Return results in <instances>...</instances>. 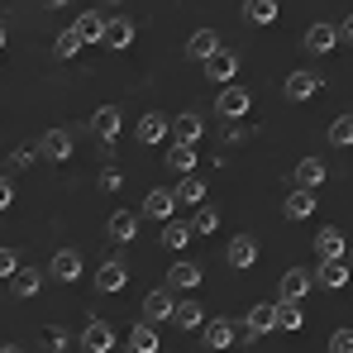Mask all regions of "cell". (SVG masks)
Wrapping results in <instances>:
<instances>
[{
	"label": "cell",
	"instance_id": "cell-26",
	"mask_svg": "<svg viewBox=\"0 0 353 353\" xmlns=\"http://www.w3.org/2000/svg\"><path fill=\"white\" fill-rule=\"evenodd\" d=\"M315 91H320V72H292L287 77V96L292 101H310Z\"/></svg>",
	"mask_w": 353,
	"mask_h": 353
},
{
	"label": "cell",
	"instance_id": "cell-30",
	"mask_svg": "<svg viewBox=\"0 0 353 353\" xmlns=\"http://www.w3.org/2000/svg\"><path fill=\"white\" fill-rule=\"evenodd\" d=\"M39 287H43V272H39V268H19V272H14V296L29 301V296H39Z\"/></svg>",
	"mask_w": 353,
	"mask_h": 353
},
{
	"label": "cell",
	"instance_id": "cell-2",
	"mask_svg": "<svg viewBox=\"0 0 353 353\" xmlns=\"http://www.w3.org/2000/svg\"><path fill=\"white\" fill-rule=\"evenodd\" d=\"M315 258L320 263H344L349 258V239H344L339 225H320L315 230Z\"/></svg>",
	"mask_w": 353,
	"mask_h": 353
},
{
	"label": "cell",
	"instance_id": "cell-40",
	"mask_svg": "<svg viewBox=\"0 0 353 353\" xmlns=\"http://www.w3.org/2000/svg\"><path fill=\"white\" fill-rule=\"evenodd\" d=\"M96 186H101V191H119V186H124V172H119V168H105V172L96 176Z\"/></svg>",
	"mask_w": 353,
	"mask_h": 353
},
{
	"label": "cell",
	"instance_id": "cell-35",
	"mask_svg": "<svg viewBox=\"0 0 353 353\" xmlns=\"http://www.w3.org/2000/svg\"><path fill=\"white\" fill-rule=\"evenodd\" d=\"M215 230H220V210L215 205H201L196 220H191V234H215Z\"/></svg>",
	"mask_w": 353,
	"mask_h": 353
},
{
	"label": "cell",
	"instance_id": "cell-8",
	"mask_svg": "<svg viewBox=\"0 0 353 353\" xmlns=\"http://www.w3.org/2000/svg\"><path fill=\"white\" fill-rule=\"evenodd\" d=\"M72 34L81 39V48H86V43H105V14H96V10H81V14L72 19Z\"/></svg>",
	"mask_w": 353,
	"mask_h": 353
},
{
	"label": "cell",
	"instance_id": "cell-17",
	"mask_svg": "<svg viewBox=\"0 0 353 353\" xmlns=\"http://www.w3.org/2000/svg\"><path fill=\"white\" fill-rule=\"evenodd\" d=\"M234 72H239V53H230V48H220L215 58L205 62V77H210V81H220V91H225V86H234Z\"/></svg>",
	"mask_w": 353,
	"mask_h": 353
},
{
	"label": "cell",
	"instance_id": "cell-6",
	"mask_svg": "<svg viewBox=\"0 0 353 353\" xmlns=\"http://www.w3.org/2000/svg\"><path fill=\"white\" fill-rule=\"evenodd\" d=\"M248 105H253V96H248L239 81H234V86H225V91L215 96V110H220L225 119H243V115H248Z\"/></svg>",
	"mask_w": 353,
	"mask_h": 353
},
{
	"label": "cell",
	"instance_id": "cell-42",
	"mask_svg": "<svg viewBox=\"0 0 353 353\" xmlns=\"http://www.w3.org/2000/svg\"><path fill=\"white\" fill-rule=\"evenodd\" d=\"M10 201H14V181L10 172H0V210H10Z\"/></svg>",
	"mask_w": 353,
	"mask_h": 353
},
{
	"label": "cell",
	"instance_id": "cell-1",
	"mask_svg": "<svg viewBox=\"0 0 353 353\" xmlns=\"http://www.w3.org/2000/svg\"><path fill=\"white\" fill-rule=\"evenodd\" d=\"M263 334H277V301H258L248 315H243V330H239V344H253Z\"/></svg>",
	"mask_w": 353,
	"mask_h": 353
},
{
	"label": "cell",
	"instance_id": "cell-5",
	"mask_svg": "<svg viewBox=\"0 0 353 353\" xmlns=\"http://www.w3.org/2000/svg\"><path fill=\"white\" fill-rule=\"evenodd\" d=\"M81 272H86V268H81V253H77V248H58L53 263H48V277H53V282H81Z\"/></svg>",
	"mask_w": 353,
	"mask_h": 353
},
{
	"label": "cell",
	"instance_id": "cell-18",
	"mask_svg": "<svg viewBox=\"0 0 353 353\" xmlns=\"http://www.w3.org/2000/svg\"><path fill=\"white\" fill-rule=\"evenodd\" d=\"M234 339H239L234 320H205V344H210L215 353H230V349H234Z\"/></svg>",
	"mask_w": 353,
	"mask_h": 353
},
{
	"label": "cell",
	"instance_id": "cell-36",
	"mask_svg": "<svg viewBox=\"0 0 353 353\" xmlns=\"http://www.w3.org/2000/svg\"><path fill=\"white\" fill-rule=\"evenodd\" d=\"M77 53H81V39H77L72 29H62L58 39H53V58H58V62H67V58H77Z\"/></svg>",
	"mask_w": 353,
	"mask_h": 353
},
{
	"label": "cell",
	"instance_id": "cell-45",
	"mask_svg": "<svg viewBox=\"0 0 353 353\" xmlns=\"http://www.w3.org/2000/svg\"><path fill=\"white\" fill-rule=\"evenodd\" d=\"M0 53H5V24H0Z\"/></svg>",
	"mask_w": 353,
	"mask_h": 353
},
{
	"label": "cell",
	"instance_id": "cell-11",
	"mask_svg": "<svg viewBox=\"0 0 353 353\" xmlns=\"http://www.w3.org/2000/svg\"><path fill=\"white\" fill-rule=\"evenodd\" d=\"M172 210H176V196H172V191L153 186V191L143 196V215H148V220H158V225H172Z\"/></svg>",
	"mask_w": 353,
	"mask_h": 353
},
{
	"label": "cell",
	"instance_id": "cell-32",
	"mask_svg": "<svg viewBox=\"0 0 353 353\" xmlns=\"http://www.w3.org/2000/svg\"><path fill=\"white\" fill-rule=\"evenodd\" d=\"M301 325H305L301 305H296V301H277V330H287V334H296Z\"/></svg>",
	"mask_w": 353,
	"mask_h": 353
},
{
	"label": "cell",
	"instance_id": "cell-16",
	"mask_svg": "<svg viewBox=\"0 0 353 353\" xmlns=\"http://www.w3.org/2000/svg\"><path fill=\"white\" fill-rule=\"evenodd\" d=\"M172 139H176V143H186V148H196V143L205 139V119L196 115V110L176 115V119H172Z\"/></svg>",
	"mask_w": 353,
	"mask_h": 353
},
{
	"label": "cell",
	"instance_id": "cell-21",
	"mask_svg": "<svg viewBox=\"0 0 353 353\" xmlns=\"http://www.w3.org/2000/svg\"><path fill=\"white\" fill-rule=\"evenodd\" d=\"M172 196H176V205H196V210H201V205H205V181H201L196 172L181 176V181L172 186Z\"/></svg>",
	"mask_w": 353,
	"mask_h": 353
},
{
	"label": "cell",
	"instance_id": "cell-22",
	"mask_svg": "<svg viewBox=\"0 0 353 353\" xmlns=\"http://www.w3.org/2000/svg\"><path fill=\"white\" fill-rule=\"evenodd\" d=\"M282 215H287V220H310V215H315V191H301V186H296L292 196L282 201Z\"/></svg>",
	"mask_w": 353,
	"mask_h": 353
},
{
	"label": "cell",
	"instance_id": "cell-39",
	"mask_svg": "<svg viewBox=\"0 0 353 353\" xmlns=\"http://www.w3.org/2000/svg\"><path fill=\"white\" fill-rule=\"evenodd\" d=\"M43 349H53V353L67 349V330H62V325H48V330H43Z\"/></svg>",
	"mask_w": 353,
	"mask_h": 353
},
{
	"label": "cell",
	"instance_id": "cell-41",
	"mask_svg": "<svg viewBox=\"0 0 353 353\" xmlns=\"http://www.w3.org/2000/svg\"><path fill=\"white\" fill-rule=\"evenodd\" d=\"M330 353H353V330H334L330 334Z\"/></svg>",
	"mask_w": 353,
	"mask_h": 353
},
{
	"label": "cell",
	"instance_id": "cell-33",
	"mask_svg": "<svg viewBox=\"0 0 353 353\" xmlns=\"http://www.w3.org/2000/svg\"><path fill=\"white\" fill-rule=\"evenodd\" d=\"M181 330H201V320H205V310H201V301H176V315H172Z\"/></svg>",
	"mask_w": 353,
	"mask_h": 353
},
{
	"label": "cell",
	"instance_id": "cell-46",
	"mask_svg": "<svg viewBox=\"0 0 353 353\" xmlns=\"http://www.w3.org/2000/svg\"><path fill=\"white\" fill-rule=\"evenodd\" d=\"M349 253H353V248H349Z\"/></svg>",
	"mask_w": 353,
	"mask_h": 353
},
{
	"label": "cell",
	"instance_id": "cell-25",
	"mask_svg": "<svg viewBox=\"0 0 353 353\" xmlns=\"http://www.w3.org/2000/svg\"><path fill=\"white\" fill-rule=\"evenodd\" d=\"M168 282H172L176 292H201V263H172Z\"/></svg>",
	"mask_w": 353,
	"mask_h": 353
},
{
	"label": "cell",
	"instance_id": "cell-15",
	"mask_svg": "<svg viewBox=\"0 0 353 353\" xmlns=\"http://www.w3.org/2000/svg\"><path fill=\"white\" fill-rule=\"evenodd\" d=\"M39 158L67 163V158H72V134H67V129H48V134L39 139Z\"/></svg>",
	"mask_w": 353,
	"mask_h": 353
},
{
	"label": "cell",
	"instance_id": "cell-10",
	"mask_svg": "<svg viewBox=\"0 0 353 353\" xmlns=\"http://www.w3.org/2000/svg\"><path fill=\"white\" fill-rule=\"evenodd\" d=\"M129 287V268L119 263V258H110V263H101L96 268V292H105V296H115Z\"/></svg>",
	"mask_w": 353,
	"mask_h": 353
},
{
	"label": "cell",
	"instance_id": "cell-43",
	"mask_svg": "<svg viewBox=\"0 0 353 353\" xmlns=\"http://www.w3.org/2000/svg\"><path fill=\"white\" fill-rule=\"evenodd\" d=\"M339 43H353V14L344 19V24H339Z\"/></svg>",
	"mask_w": 353,
	"mask_h": 353
},
{
	"label": "cell",
	"instance_id": "cell-29",
	"mask_svg": "<svg viewBox=\"0 0 353 353\" xmlns=\"http://www.w3.org/2000/svg\"><path fill=\"white\" fill-rule=\"evenodd\" d=\"M196 158H201V153H196V148H186V143H172V148H168V168L181 172V176L196 172Z\"/></svg>",
	"mask_w": 353,
	"mask_h": 353
},
{
	"label": "cell",
	"instance_id": "cell-44",
	"mask_svg": "<svg viewBox=\"0 0 353 353\" xmlns=\"http://www.w3.org/2000/svg\"><path fill=\"white\" fill-rule=\"evenodd\" d=\"M0 353H24V349H14V344H5V349H0Z\"/></svg>",
	"mask_w": 353,
	"mask_h": 353
},
{
	"label": "cell",
	"instance_id": "cell-12",
	"mask_svg": "<svg viewBox=\"0 0 353 353\" xmlns=\"http://www.w3.org/2000/svg\"><path fill=\"white\" fill-rule=\"evenodd\" d=\"M220 48H225V43H220L215 29H196V34L186 39V58H191V62H210Z\"/></svg>",
	"mask_w": 353,
	"mask_h": 353
},
{
	"label": "cell",
	"instance_id": "cell-23",
	"mask_svg": "<svg viewBox=\"0 0 353 353\" xmlns=\"http://www.w3.org/2000/svg\"><path fill=\"white\" fill-rule=\"evenodd\" d=\"M129 353H163V339H158V330L139 320V325L129 330Z\"/></svg>",
	"mask_w": 353,
	"mask_h": 353
},
{
	"label": "cell",
	"instance_id": "cell-9",
	"mask_svg": "<svg viewBox=\"0 0 353 353\" xmlns=\"http://www.w3.org/2000/svg\"><path fill=\"white\" fill-rule=\"evenodd\" d=\"M176 315V301H172V292H148L143 296V325H163V320H172Z\"/></svg>",
	"mask_w": 353,
	"mask_h": 353
},
{
	"label": "cell",
	"instance_id": "cell-38",
	"mask_svg": "<svg viewBox=\"0 0 353 353\" xmlns=\"http://www.w3.org/2000/svg\"><path fill=\"white\" fill-rule=\"evenodd\" d=\"M19 268H24V263H19V253H14V248H0V277H5V282H14V272H19Z\"/></svg>",
	"mask_w": 353,
	"mask_h": 353
},
{
	"label": "cell",
	"instance_id": "cell-3",
	"mask_svg": "<svg viewBox=\"0 0 353 353\" xmlns=\"http://www.w3.org/2000/svg\"><path fill=\"white\" fill-rule=\"evenodd\" d=\"M310 287H315V272H305V268H287L282 272V282H277V301H305L310 296Z\"/></svg>",
	"mask_w": 353,
	"mask_h": 353
},
{
	"label": "cell",
	"instance_id": "cell-19",
	"mask_svg": "<svg viewBox=\"0 0 353 353\" xmlns=\"http://www.w3.org/2000/svg\"><path fill=\"white\" fill-rule=\"evenodd\" d=\"M315 287L344 292V287H349V263H315Z\"/></svg>",
	"mask_w": 353,
	"mask_h": 353
},
{
	"label": "cell",
	"instance_id": "cell-7",
	"mask_svg": "<svg viewBox=\"0 0 353 353\" xmlns=\"http://www.w3.org/2000/svg\"><path fill=\"white\" fill-rule=\"evenodd\" d=\"M119 129H124V115H119V105H101V110L91 115V134H96L101 143H115Z\"/></svg>",
	"mask_w": 353,
	"mask_h": 353
},
{
	"label": "cell",
	"instance_id": "cell-31",
	"mask_svg": "<svg viewBox=\"0 0 353 353\" xmlns=\"http://www.w3.org/2000/svg\"><path fill=\"white\" fill-rule=\"evenodd\" d=\"M105 43L110 48H129L134 43V24L129 19H105Z\"/></svg>",
	"mask_w": 353,
	"mask_h": 353
},
{
	"label": "cell",
	"instance_id": "cell-37",
	"mask_svg": "<svg viewBox=\"0 0 353 353\" xmlns=\"http://www.w3.org/2000/svg\"><path fill=\"white\" fill-rule=\"evenodd\" d=\"M330 143L334 148H353V115H339L330 124Z\"/></svg>",
	"mask_w": 353,
	"mask_h": 353
},
{
	"label": "cell",
	"instance_id": "cell-34",
	"mask_svg": "<svg viewBox=\"0 0 353 353\" xmlns=\"http://www.w3.org/2000/svg\"><path fill=\"white\" fill-rule=\"evenodd\" d=\"M243 14H248L253 24H277V5H272V0H248Z\"/></svg>",
	"mask_w": 353,
	"mask_h": 353
},
{
	"label": "cell",
	"instance_id": "cell-13",
	"mask_svg": "<svg viewBox=\"0 0 353 353\" xmlns=\"http://www.w3.org/2000/svg\"><path fill=\"white\" fill-rule=\"evenodd\" d=\"M81 349H86V353H110V349H115V330H110L105 320H86V330H81Z\"/></svg>",
	"mask_w": 353,
	"mask_h": 353
},
{
	"label": "cell",
	"instance_id": "cell-24",
	"mask_svg": "<svg viewBox=\"0 0 353 353\" xmlns=\"http://www.w3.org/2000/svg\"><path fill=\"white\" fill-rule=\"evenodd\" d=\"M105 234L115 239V243H134V234H139V215L115 210V215H110V225H105Z\"/></svg>",
	"mask_w": 353,
	"mask_h": 353
},
{
	"label": "cell",
	"instance_id": "cell-28",
	"mask_svg": "<svg viewBox=\"0 0 353 353\" xmlns=\"http://www.w3.org/2000/svg\"><path fill=\"white\" fill-rule=\"evenodd\" d=\"M191 220H172V225H163V248H172V253H181L186 243H191Z\"/></svg>",
	"mask_w": 353,
	"mask_h": 353
},
{
	"label": "cell",
	"instance_id": "cell-20",
	"mask_svg": "<svg viewBox=\"0 0 353 353\" xmlns=\"http://www.w3.org/2000/svg\"><path fill=\"white\" fill-rule=\"evenodd\" d=\"M225 258H230V268L243 272V268H253V263H258V243H253L248 234H234V239H230V248H225Z\"/></svg>",
	"mask_w": 353,
	"mask_h": 353
},
{
	"label": "cell",
	"instance_id": "cell-27",
	"mask_svg": "<svg viewBox=\"0 0 353 353\" xmlns=\"http://www.w3.org/2000/svg\"><path fill=\"white\" fill-rule=\"evenodd\" d=\"M296 186H301V191L325 186V163H320V158H301V163H296Z\"/></svg>",
	"mask_w": 353,
	"mask_h": 353
},
{
	"label": "cell",
	"instance_id": "cell-14",
	"mask_svg": "<svg viewBox=\"0 0 353 353\" xmlns=\"http://www.w3.org/2000/svg\"><path fill=\"white\" fill-rule=\"evenodd\" d=\"M301 43H305V53L325 58V53H330V48L339 43V29H334V24H320V19H315V24L305 29V39H301Z\"/></svg>",
	"mask_w": 353,
	"mask_h": 353
},
{
	"label": "cell",
	"instance_id": "cell-4",
	"mask_svg": "<svg viewBox=\"0 0 353 353\" xmlns=\"http://www.w3.org/2000/svg\"><path fill=\"white\" fill-rule=\"evenodd\" d=\"M168 134H172V124H168V119L158 115V110H148V115H139V124H134V139H139L143 148H158V143H163Z\"/></svg>",
	"mask_w": 353,
	"mask_h": 353
}]
</instances>
